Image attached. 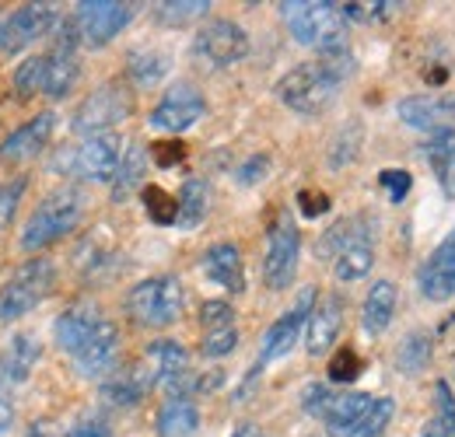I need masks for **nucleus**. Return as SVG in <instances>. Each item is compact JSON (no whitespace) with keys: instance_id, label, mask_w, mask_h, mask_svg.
Instances as JSON below:
<instances>
[{"instance_id":"5","label":"nucleus","mask_w":455,"mask_h":437,"mask_svg":"<svg viewBox=\"0 0 455 437\" xmlns=\"http://www.w3.org/2000/svg\"><path fill=\"white\" fill-rule=\"evenodd\" d=\"M57 287V270L50 259H32L0 287V322L11 326L36 312Z\"/></svg>"},{"instance_id":"35","label":"nucleus","mask_w":455,"mask_h":437,"mask_svg":"<svg viewBox=\"0 0 455 437\" xmlns=\"http://www.w3.org/2000/svg\"><path fill=\"white\" fill-rule=\"evenodd\" d=\"M207 11H211L207 0H169V4L155 7V18L165 21V25H189V21L204 18Z\"/></svg>"},{"instance_id":"10","label":"nucleus","mask_w":455,"mask_h":437,"mask_svg":"<svg viewBox=\"0 0 455 437\" xmlns=\"http://www.w3.org/2000/svg\"><path fill=\"white\" fill-rule=\"evenodd\" d=\"M130 112V95L119 84H106L95 95H88L81 102V109L74 112V133L95 137V133H113L116 123H123Z\"/></svg>"},{"instance_id":"24","label":"nucleus","mask_w":455,"mask_h":437,"mask_svg":"<svg viewBox=\"0 0 455 437\" xmlns=\"http://www.w3.org/2000/svg\"><path fill=\"white\" fill-rule=\"evenodd\" d=\"M39 357H43V350H39V339H36V336H28V332L11 336L7 350H4V364H0L4 382H11V385L28 382L32 371H36V364H39Z\"/></svg>"},{"instance_id":"30","label":"nucleus","mask_w":455,"mask_h":437,"mask_svg":"<svg viewBox=\"0 0 455 437\" xmlns=\"http://www.w3.org/2000/svg\"><path fill=\"white\" fill-rule=\"evenodd\" d=\"M144 171H148V151H144L140 144L126 147V151H123V162H119V171H116V179H113V200L116 203L130 200V196H133V189H140Z\"/></svg>"},{"instance_id":"52","label":"nucleus","mask_w":455,"mask_h":437,"mask_svg":"<svg viewBox=\"0 0 455 437\" xmlns=\"http://www.w3.org/2000/svg\"><path fill=\"white\" fill-rule=\"evenodd\" d=\"M420 437H449V434L442 431V424H438V420H431V424H427V427L420 431Z\"/></svg>"},{"instance_id":"3","label":"nucleus","mask_w":455,"mask_h":437,"mask_svg":"<svg viewBox=\"0 0 455 437\" xmlns=\"http://www.w3.org/2000/svg\"><path fill=\"white\" fill-rule=\"evenodd\" d=\"M81 214H84V200H81V193H77V189H57L53 196H46V200L32 211V218L25 220L21 249L39 252V249L53 245V242H60V238H67V234L77 227Z\"/></svg>"},{"instance_id":"11","label":"nucleus","mask_w":455,"mask_h":437,"mask_svg":"<svg viewBox=\"0 0 455 437\" xmlns=\"http://www.w3.org/2000/svg\"><path fill=\"white\" fill-rule=\"evenodd\" d=\"M312 308H315V290H312V287H305V290H301V298H298V305H294V308H287L284 315L267 329L263 346H259V368H263V364L281 361V357H287V354L294 350V343L301 339V329H305V322H308Z\"/></svg>"},{"instance_id":"54","label":"nucleus","mask_w":455,"mask_h":437,"mask_svg":"<svg viewBox=\"0 0 455 437\" xmlns=\"http://www.w3.org/2000/svg\"><path fill=\"white\" fill-rule=\"evenodd\" d=\"M0 385H4V378H0Z\"/></svg>"},{"instance_id":"44","label":"nucleus","mask_w":455,"mask_h":437,"mask_svg":"<svg viewBox=\"0 0 455 437\" xmlns=\"http://www.w3.org/2000/svg\"><path fill=\"white\" fill-rule=\"evenodd\" d=\"M361 375V357L354 350H340L333 361H330V378L333 382H354Z\"/></svg>"},{"instance_id":"16","label":"nucleus","mask_w":455,"mask_h":437,"mask_svg":"<svg viewBox=\"0 0 455 437\" xmlns=\"http://www.w3.org/2000/svg\"><path fill=\"white\" fill-rule=\"evenodd\" d=\"M116 357H119V329L109 319H102V326L95 329V336L74 357V368L84 378H102V375H109L116 368Z\"/></svg>"},{"instance_id":"47","label":"nucleus","mask_w":455,"mask_h":437,"mask_svg":"<svg viewBox=\"0 0 455 437\" xmlns=\"http://www.w3.org/2000/svg\"><path fill=\"white\" fill-rule=\"evenodd\" d=\"M74 437H113V431H109L102 420H81Z\"/></svg>"},{"instance_id":"15","label":"nucleus","mask_w":455,"mask_h":437,"mask_svg":"<svg viewBox=\"0 0 455 437\" xmlns=\"http://www.w3.org/2000/svg\"><path fill=\"white\" fill-rule=\"evenodd\" d=\"M140 371L148 375L151 388L162 385V388L169 392L172 385L189 371V354H186V346L175 343V339H158V343L148 346V354H144V361H140Z\"/></svg>"},{"instance_id":"39","label":"nucleus","mask_w":455,"mask_h":437,"mask_svg":"<svg viewBox=\"0 0 455 437\" xmlns=\"http://www.w3.org/2000/svg\"><path fill=\"white\" fill-rule=\"evenodd\" d=\"M25 189H28V182H25V179L0 182V231L11 224L14 211H18V203H21V196H25Z\"/></svg>"},{"instance_id":"19","label":"nucleus","mask_w":455,"mask_h":437,"mask_svg":"<svg viewBox=\"0 0 455 437\" xmlns=\"http://www.w3.org/2000/svg\"><path fill=\"white\" fill-rule=\"evenodd\" d=\"M399 119L413 130H442L455 119V95H413L396 106Z\"/></svg>"},{"instance_id":"49","label":"nucleus","mask_w":455,"mask_h":437,"mask_svg":"<svg viewBox=\"0 0 455 437\" xmlns=\"http://www.w3.org/2000/svg\"><path fill=\"white\" fill-rule=\"evenodd\" d=\"M301 196H305V200H312V203H305V214H308V218L323 214V211H326V203H330L323 193H319V196H315V193H301Z\"/></svg>"},{"instance_id":"7","label":"nucleus","mask_w":455,"mask_h":437,"mask_svg":"<svg viewBox=\"0 0 455 437\" xmlns=\"http://www.w3.org/2000/svg\"><path fill=\"white\" fill-rule=\"evenodd\" d=\"M57 21V4H25L11 14H0V53L25 50L28 43L50 36Z\"/></svg>"},{"instance_id":"31","label":"nucleus","mask_w":455,"mask_h":437,"mask_svg":"<svg viewBox=\"0 0 455 437\" xmlns=\"http://www.w3.org/2000/svg\"><path fill=\"white\" fill-rule=\"evenodd\" d=\"M431 354H435V343H431V336H427V332H410V336L399 343L396 368L403 371V375H406V378H413V375L427 371V364H431Z\"/></svg>"},{"instance_id":"28","label":"nucleus","mask_w":455,"mask_h":437,"mask_svg":"<svg viewBox=\"0 0 455 437\" xmlns=\"http://www.w3.org/2000/svg\"><path fill=\"white\" fill-rule=\"evenodd\" d=\"M207 207H211V189L204 179H186L182 189H179V200H175V227L189 231L196 227L200 220L207 218Z\"/></svg>"},{"instance_id":"26","label":"nucleus","mask_w":455,"mask_h":437,"mask_svg":"<svg viewBox=\"0 0 455 437\" xmlns=\"http://www.w3.org/2000/svg\"><path fill=\"white\" fill-rule=\"evenodd\" d=\"M375 266V245H371V231H361L340 256L333 259V270H337V280L343 283H354V280H364Z\"/></svg>"},{"instance_id":"27","label":"nucleus","mask_w":455,"mask_h":437,"mask_svg":"<svg viewBox=\"0 0 455 437\" xmlns=\"http://www.w3.org/2000/svg\"><path fill=\"white\" fill-rule=\"evenodd\" d=\"M158 437H196L200 431V409L193 399H169L155 420Z\"/></svg>"},{"instance_id":"4","label":"nucleus","mask_w":455,"mask_h":437,"mask_svg":"<svg viewBox=\"0 0 455 437\" xmlns=\"http://www.w3.org/2000/svg\"><path fill=\"white\" fill-rule=\"evenodd\" d=\"M182 308H186V294L175 276H148L126 294L130 319L144 329H165L179 322Z\"/></svg>"},{"instance_id":"18","label":"nucleus","mask_w":455,"mask_h":437,"mask_svg":"<svg viewBox=\"0 0 455 437\" xmlns=\"http://www.w3.org/2000/svg\"><path fill=\"white\" fill-rule=\"evenodd\" d=\"M53 126H57V115H53V112H39L36 119H28L25 126H18V130L0 144V158H4V162H28V158H36V155L50 144Z\"/></svg>"},{"instance_id":"34","label":"nucleus","mask_w":455,"mask_h":437,"mask_svg":"<svg viewBox=\"0 0 455 437\" xmlns=\"http://www.w3.org/2000/svg\"><path fill=\"white\" fill-rule=\"evenodd\" d=\"M43 88H46V56H28L25 63H18V70H14V91H18V99L43 95Z\"/></svg>"},{"instance_id":"45","label":"nucleus","mask_w":455,"mask_h":437,"mask_svg":"<svg viewBox=\"0 0 455 437\" xmlns=\"http://www.w3.org/2000/svg\"><path fill=\"white\" fill-rule=\"evenodd\" d=\"M330 402H333V392H330L326 385H308V388L301 392V406H305V413H312V417H323V413L330 409Z\"/></svg>"},{"instance_id":"17","label":"nucleus","mask_w":455,"mask_h":437,"mask_svg":"<svg viewBox=\"0 0 455 437\" xmlns=\"http://www.w3.org/2000/svg\"><path fill=\"white\" fill-rule=\"evenodd\" d=\"M340 329H343V301L337 294H330V298H323V301L312 308V315H308V322H305V350H308L312 357H323V354L337 343Z\"/></svg>"},{"instance_id":"41","label":"nucleus","mask_w":455,"mask_h":437,"mask_svg":"<svg viewBox=\"0 0 455 437\" xmlns=\"http://www.w3.org/2000/svg\"><path fill=\"white\" fill-rule=\"evenodd\" d=\"M200 326H204V332H207V329L235 326V308H231L228 301H207V305L200 308Z\"/></svg>"},{"instance_id":"37","label":"nucleus","mask_w":455,"mask_h":437,"mask_svg":"<svg viewBox=\"0 0 455 437\" xmlns=\"http://www.w3.org/2000/svg\"><path fill=\"white\" fill-rule=\"evenodd\" d=\"M235 346H238V326L207 329V332H204V343H200L204 357H211V361H218V357H228Z\"/></svg>"},{"instance_id":"38","label":"nucleus","mask_w":455,"mask_h":437,"mask_svg":"<svg viewBox=\"0 0 455 437\" xmlns=\"http://www.w3.org/2000/svg\"><path fill=\"white\" fill-rule=\"evenodd\" d=\"M144 203H148V218L151 220H158V224H175V200H172L165 189L148 186V189H144Z\"/></svg>"},{"instance_id":"21","label":"nucleus","mask_w":455,"mask_h":437,"mask_svg":"<svg viewBox=\"0 0 455 437\" xmlns=\"http://www.w3.org/2000/svg\"><path fill=\"white\" fill-rule=\"evenodd\" d=\"M424 158L431 164L442 193L455 200V126H442V130H431L427 144H424Z\"/></svg>"},{"instance_id":"6","label":"nucleus","mask_w":455,"mask_h":437,"mask_svg":"<svg viewBox=\"0 0 455 437\" xmlns=\"http://www.w3.org/2000/svg\"><path fill=\"white\" fill-rule=\"evenodd\" d=\"M298 256H301V238H298V224L291 220V214L270 224L267 234V256H263V280L270 290H287L291 280L298 274Z\"/></svg>"},{"instance_id":"23","label":"nucleus","mask_w":455,"mask_h":437,"mask_svg":"<svg viewBox=\"0 0 455 437\" xmlns=\"http://www.w3.org/2000/svg\"><path fill=\"white\" fill-rule=\"evenodd\" d=\"M204 274L211 276L218 287L231 290V294H242V290H245L242 252H238V245H231V242H221V245L207 249V256H204Z\"/></svg>"},{"instance_id":"51","label":"nucleus","mask_w":455,"mask_h":437,"mask_svg":"<svg viewBox=\"0 0 455 437\" xmlns=\"http://www.w3.org/2000/svg\"><path fill=\"white\" fill-rule=\"evenodd\" d=\"M231 437H270V434H263L256 424H242V427H238V431H235Z\"/></svg>"},{"instance_id":"1","label":"nucleus","mask_w":455,"mask_h":437,"mask_svg":"<svg viewBox=\"0 0 455 437\" xmlns=\"http://www.w3.org/2000/svg\"><path fill=\"white\" fill-rule=\"evenodd\" d=\"M350 74H354V53L347 43H340V46L323 50L319 60L287 70L274 91L287 109L298 112V115H323L337 102L343 81Z\"/></svg>"},{"instance_id":"46","label":"nucleus","mask_w":455,"mask_h":437,"mask_svg":"<svg viewBox=\"0 0 455 437\" xmlns=\"http://www.w3.org/2000/svg\"><path fill=\"white\" fill-rule=\"evenodd\" d=\"M182 144H155V158H158V164H175V162H182Z\"/></svg>"},{"instance_id":"12","label":"nucleus","mask_w":455,"mask_h":437,"mask_svg":"<svg viewBox=\"0 0 455 437\" xmlns=\"http://www.w3.org/2000/svg\"><path fill=\"white\" fill-rule=\"evenodd\" d=\"M204 112H207V102L193 84H172L165 99L151 109V126L162 133H182V130L196 126L204 119Z\"/></svg>"},{"instance_id":"42","label":"nucleus","mask_w":455,"mask_h":437,"mask_svg":"<svg viewBox=\"0 0 455 437\" xmlns=\"http://www.w3.org/2000/svg\"><path fill=\"white\" fill-rule=\"evenodd\" d=\"M267 171H270V158H267V155H252V158H245V162L238 164L235 182H238V186H256V182L267 179Z\"/></svg>"},{"instance_id":"50","label":"nucleus","mask_w":455,"mask_h":437,"mask_svg":"<svg viewBox=\"0 0 455 437\" xmlns=\"http://www.w3.org/2000/svg\"><path fill=\"white\" fill-rule=\"evenodd\" d=\"M28 437H67L63 431H57L53 424H36L32 431H28Z\"/></svg>"},{"instance_id":"29","label":"nucleus","mask_w":455,"mask_h":437,"mask_svg":"<svg viewBox=\"0 0 455 437\" xmlns=\"http://www.w3.org/2000/svg\"><path fill=\"white\" fill-rule=\"evenodd\" d=\"M148 375L140 371V364L137 368H126V371H116L109 382L102 385V395L113 402V406H137L144 395H148Z\"/></svg>"},{"instance_id":"13","label":"nucleus","mask_w":455,"mask_h":437,"mask_svg":"<svg viewBox=\"0 0 455 437\" xmlns=\"http://www.w3.org/2000/svg\"><path fill=\"white\" fill-rule=\"evenodd\" d=\"M123 162V140L116 133H95L74 151V171L88 182H113Z\"/></svg>"},{"instance_id":"14","label":"nucleus","mask_w":455,"mask_h":437,"mask_svg":"<svg viewBox=\"0 0 455 437\" xmlns=\"http://www.w3.org/2000/svg\"><path fill=\"white\" fill-rule=\"evenodd\" d=\"M417 287L427 301H449L455 294V227L452 234L424 259V266L417 274Z\"/></svg>"},{"instance_id":"48","label":"nucleus","mask_w":455,"mask_h":437,"mask_svg":"<svg viewBox=\"0 0 455 437\" xmlns=\"http://www.w3.org/2000/svg\"><path fill=\"white\" fill-rule=\"evenodd\" d=\"M11 420H14V402H11V392L0 385V434L11 427Z\"/></svg>"},{"instance_id":"22","label":"nucleus","mask_w":455,"mask_h":437,"mask_svg":"<svg viewBox=\"0 0 455 437\" xmlns=\"http://www.w3.org/2000/svg\"><path fill=\"white\" fill-rule=\"evenodd\" d=\"M396 305H399L396 283H393V280H375V283L368 287V298H364V308H361L364 332L382 336L386 329L393 326V319H396Z\"/></svg>"},{"instance_id":"33","label":"nucleus","mask_w":455,"mask_h":437,"mask_svg":"<svg viewBox=\"0 0 455 437\" xmlns=\"http://www.w3.org/2000/svg\"><path fill=\"white\" fill-rule=\"evenodd\" d=\"M393 417H396V402L389 395H375V402L368 406V413L357 420V427L347 437H382L386 427L393 424Z\"/></svg>"},{"instance_id":"20","label":"nucleus","mask_w":455,"mask_h":437,"mask_svg":"<svg viewBox=\"0 0 455 437\" xmlns=\"http://www.w3.org/2000/svg\"><path fill=\"white\" fill-rule=\"evenodd\" d=\"M99 326H102V315H99V308H95V305H74V308H67V312L57 319L53 336H57V343H60V350H63V354L77 357V354H81V346L95 336V329Z\"/></svg>"},{"instance_id":"2","label":"nucleus","mask_w":455,"mask_h":437,"mask_svg":"<svg viewBox=\"0 0 455 437\" xmlns=\"http://www.w3.org/2000/svg\"><path fill=\"white\" fill-rule=\"evenodd\" d=\"M281 18L287 21L294 43L312 46L319 53L330 50V46L347 43L340 4H330V0H287V4H281Z\"/></svg>"},{"instance_id":"36","label":"nucleus","mask_w":455,"mask_h":437,"mask_svg":"<svg viewBox=\"0 0 455 437\" xmlns=\"http://www.w3.org/2000/svg\"><path fill=\"white\" fill-rule=\"evenodd\" d=\"M361 140H364V126L361 123H347L340 130V137L333 140V147H330V164L343 168V164L354 162L357 151H361Z\"/></svg>"},{"instance_id":"25","label":"nucleus","mask_w":455,"mask_h":437,"mask_svg":"<svg viewBox=\"0 0 455 437\" xmlns=\"http://www.w3.org/2000/svg\"><path fill=\"white\" fill-rule=\"evenodd\" d=\"M371 402H375V395H368V392H343V395H333L330 409L323 413L326 431L333 437H347L357 427V420L368 413Z\"/></svg>"},{"instance_id":"32","label":"nucleus","mask_w":455,"mask_h":437,"mask_svg":"<svg viewBox=\"0 0 455 437\" xmlns=\"http://www.w3.org/2000/svg\"><path fill=\"white\" fill-rule=\"evenodd\" d=\"M165 74H169V53H162V50H137V53L130 56V77H133V84L151 88Z\"/></svg>"},{"instance_id":"8","label":"nucleus","mask_w":455,"mask_h":437,"mask_svg":"<svg viewBox=\"0 0 455 437\" xmlns=\"http://www.w3.org/2000/svg\"><path fill=\"white\" fill-rule=\"evenodd\" d=\"M133 21V4L123 0H84L77 4L74 25L88 46H106Z\"/></svg>"},{"instance_id":"53","label":"nucleus","mask_w":455,"mask_h":437,"mask_svg":"<svg viewBox=\"0 0 455 437\" xmlns=\"http://www.w3.org/2000/svg\"><path fill=\"white\" fill-rule=\"evenodd\" d=\"M452 361H455V343H452Z\"/></svg>"},{"instance_id":"43","label":"nucleus","mask_w":455,"mask_h":437,"mask_svg":"<svg viewBox=\"0 0 455 437\" xmlns=\"http://www.w3.org/2000/svg\"><path fill=\"white\" fill-rule=\"evenodd\" d=\"M435 395H438V424L449 437H455V395L449 382L435 385Z\"/></svg>"},{"instance_id":"40","label":"nucleus","mask_w":455,"mask_h":437,"mask_svg":"<svg viewBox=\"0 0 455 437\" xmlns=\"http://www.w3.org/2000/svg\"><path fill=\"white\" fill-rule=\"evenodd\" d=\"M379 182H382V189L389 193L393 203H403L406 193H410V186H413V175L403 171V168H382V171H379Z\"/></svg>"},{"instance_id":"9","label":"nucleus","mask_w":455,"mask_h":437,"mask_svg":"<svg viewBox=\"0 0 455 437\" xmlns=\"http://www.w3.org/2000/svg\"><path fill=\"white\" fill-rule=\"evenodd\" d=\"M193 53L200 56L207 67H231L238 60H245L249 53V36L242 25L218 18V21H207L196 39H193Z\"/></svg>"}]
</instances>
